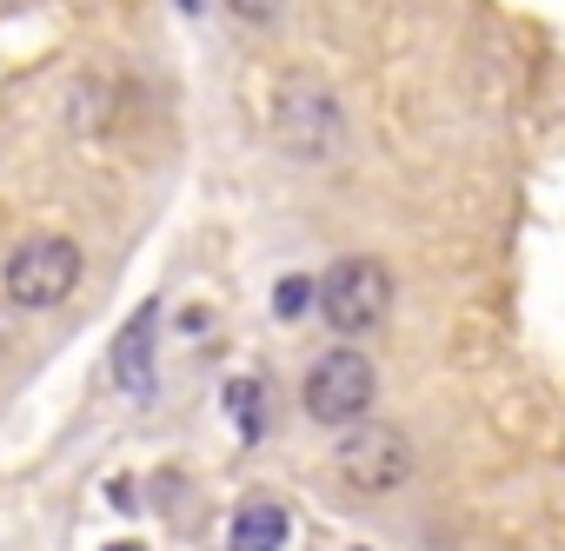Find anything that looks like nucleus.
<instances>
[{
  "instance_id": "f257e3e1",
  "label": "nucleus",
  "mask_w": 565,
  "mask_h": 551,
  "mask_svg": "<svg viewBox=\"0 0 565 551\" xmlns=\"http://www.w3.org/2000/svg\"><path fill=\"white\" fill-rule=\"evenodd\" d=\"M313 306H320V320H327L340 339H360V333H373V326L386 320V306H393V272H386L380 259H340L327 280L313 287Z\"/></svg>"
},
{
  "instance_id": "f03ea898",
  "label": "nucleus",
  "mask_w": 565,
  "mask_h": 551,
  "mask_svg": "<svg viewBox=\"0 0 565 551\" xmlns=\"http://www.w3.org/2000/svg\"><path fill=\"white\" fill-rule=\"evenodd\" d=\"M340 478L353 485V491H366V498H380V491H399L413 472H419V452H413V439L399 432V425H386V419H353V432L340 439Z\"/></svg>"
},
{
  "instance_id": "7ed1b4c3",
  "label": "nucleus",
  "mask_w": 565,
  "mask_h": 551,
  "mask_svg": "<svg viewBox=\"0 0 565 551\" xmlns=\"http://www.w3.org/2000/svg\"><path fill=\"white\" fill-rule=\"evenodd\" d=\"M74 287H81V246L74 239L34 233V239L14 246V259H8V300L21 313H54Z\"/></svg>"
},
{
  "instance_id": "20e7f679",
  "label": "nucleus",
  "mask_w": 565,
  "mask_h": 551,
  "mask_svg": "<svg viewBox=\"0 0 565 551\" xmlns=\"http://www.w3.org/2000/svg\"><path fill=\"white\" fill-rule=\"evenodd\" d=\"M373 392H380L373 359H366V353H353V346L320 353V366H313V372H307V386H300V399H307V419H313V425H353V419H366V412H373Z\"/></svg>"
},
{
  "instance_id": "39448f33",
  "label": "nucleus",
  "mask_w": 565,
  "mask_h": 551,
  "mask_svg": "<svg viewBox=\"0 0 565 551\" xmlns=\"http://www.w3.org/2000/svg\"><path fill=\"white\" fill-rule=\"evenodd\" d=\"M273 127H279V147H287L294 160H333L340 140H347V114L327 87L313 80H294L287 94H279L273 107Z\"/></svg>"
},
{
  "instance_id": "423d86ee",
  "label": "nucleus",
  "mask_w": 565,
  "mask_h": 551,
  "mask_svg": "<svg viewBox=\"0 0 565 551\" xmlns=\"http://www.w3.org/2000/svg\"><path fill=\"white\" fill-rule=\"evenodd\" d=\"M153 326H160V300H147L140 313H134V326L120 333V346H114V379L127 386V392H153Z\"/></svg>"
},
{
  "instance_id": "0eeeda50",
  "label": "nucleus",
  "mask_w": 565,
  "mask_h": 551,
  "mask_svg": "<svg viewBox=\"0 0 565 551\" xmlns=\"http://www.w3.org/2000/svg\"><path fill=\"white\" fill-rule=\"evenodd\" d=\"M287 511H279L273 498H246L239 511H233V551H279L287 544Z\"/></svg>"
},
{
  "instance_id": "6e6552de",
  "label": "nucleus",
  "mask_w": 565,
  "mask_h": 551,
  "mask_svg": "<svg viewBox=\"0 0 565 551\" xmlns=\"http://www.w3.org/2000/svg\"><path fill=\"white\" fill-rule=\"evenodd\" d=\"M266 386L259 379H233L226 386V412H233V425H239V439H259V425H266Z\"/></svg>"
},
{
  "instance_id": "1a4fd4ad",
  "label": "nucleus",
  "mask_w": 565,
  "mask_h": 551,
  "mask_svg": "<svg viewBox=\"0 0 565 551\" xmlns=\"http://www.w3.org/2000/svg\"><path fill=\"white\" fill-rule=\"evenodd\" d=\"M273 313H279V320H307V313H313V280H300V272H294V280H279Z\"/></svg>"
},
{
  "instance_id": "9d476101",
  "label": "nucleus",
  "mask_w": 565,
  "mask_h": 551,
  "mask_svg": "<svg viewBox=\"0 0 565 551\" xmlns=\"http://www.w3.org/2000/svg\"><path fill=\"white\" fill-rule=\"evenodd\" d=\"M226 8H233L239 21H253V28H266V21H279V8H287V0H226Z\"/></svg>"
},
{
  "instance_id": "9b49d317",
  "label": "nucleus",
  "mask_w": 565,
  "mask_h": 551,
  "mask_svg": "<svg viewBox=\"0 0 565 551\" xmlns=\"http://www.w3.org/2000/svg\"><path fill=\"white\" fill-rule=\"evenodd\" d=\"M173 8H186V14H200V0H173Z\"/></svg>"
},
{
  "instance_id": "f8f14e48",
  "label": "nucleus",
  "mask_w": 565,
  "mask_h": 551,
  "mask_svg": "<svg viewBox=\"0 0 565 551\" xmlns=\"http://www.w3.org/2000/svg\"><path fill=\"white\" fill-rule=\"evenodd\" d=\"M107 551H140V544H107Z\"/></svg>"
}]
</instances>
